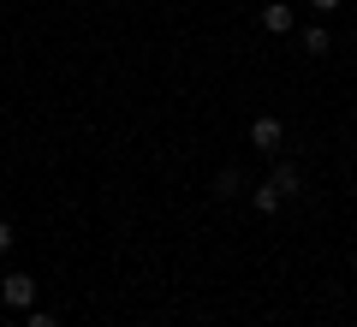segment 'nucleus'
<instances>
[{"instance_id": "nucleus-1", "label": "nucleus", "mask_w": 357, "mask_h": 327, "mask_svg": "<svg viewBox=\"0 0 357 327\" xmlns=\"http://www.w3.org/2000/svg\"><path fill=\"white\" fill-rule=\"evenodd\" d=\"M0 298L30 315V310H36V280H30V274H6V280H0Z\"/></svg>"}, {"instance_id": "nucleus-10", "label": "nucleus", "mask_w": 357, "mask_h": 327, "mask_svg": "<svg viewBox=\"0 0 357 327\" xmlns=\"http://www.w3.org/2000/svg\"><path fill=\"white\" fill-rule=\"evenodd\" d=\"M310 6H316V13H321V18H328V13H340L345 0H310Z\"/></svg>"}, {"instance_id": "nucleus-5", "label": "nucleus", "mask_w": 357, "mask_h": 327, "mask_svg": "<svg viewBox=\"0 0 357 327\" xmlns=\"http://www.w3.org/2000/svg\"><path fill=\"white\" fill-rule=\"evenodd\" d=\"M238 190H244V173L238 167H220L215 173V197H238Z\"/></svg>"}, {"instance_id": "nucleus-6", "label": "nucleus", "mask_w": 357, "mask_h": 327, "mask_svg": "<svg viewBox=\"0 0 357 327\" xmlns=\"http://www.w3.org/2000/svg\"><path fill=\"white\" fill-rule=\"evenodd\" d=\"M250 202H256V208H262V214H274V208H280V190H274V185H268V178H262V185L250 190Z\"/></svg>"}, {"instance_id": "nucleus-2", "label": "nucleus", "mask_w": 357, "mask_h": 327, "mask_svg": "<svg viewBox=\"0 0 357 327\" xmlns=\"http://www.w3.org/2000/svg\"><path fill=\"white\" fill-rule=\"evenodd\" d=\"M280 137H286V126H280V119H274V114H262V119H256V126H250V143H256V149H268V155L280 149Z\"/></svg>"}, {"instance_id": "nucleus-9", "label": "nucleus", "mask_w": 357, "mask_h": 327, "mask_svg": "<svg viewBox=\"0 0 357 327\" xmlns=\"http://www.w3.org/2000/svg\"><path fill=\"white\" fill-rule=\"evenodd\" d=\"M13 250V220H0V256Z\"/></svg>"}, {"instance_id": "nucleus-4", "label": "nucleus", "mask_w": 357, "mask_h": 327, "mask_svg": "<svg viewBox=\"0 0 357 327\" xmlns=\"http://www.w3.org/2000/svg\"><path fill=\"white\" fill-rule=\"evenodd\" d=\"M268 185L280 190V202H286V197H298V185H304V173H298L292 161H280V167H274V173H268Z\"/></svg>"}, {"instance_id": "nucleus-8", "label": "nucleus", "mask_w": 357, "mask_h": 327, "mask_svg": "<svg viewBox=\"0 0 357 327\" xmlns=\"http://www.w3.org/2000/svg\"><path fill=\"white\" fill-rule=\"evenodd\" d=\"M24 327H60V315H48V310H30V321Z\"/></svg>"}, {"instance_id": "nucleus-7", "label": "nucleus", "mask_w": 357, "mask_h": 327, "mask_svg": "<svg viewBox=\"0 0 357 327\" xmlns=\"http://www.w3.org/2000/svg\"><path fill=\"white\" fill-rule=\"evenodd\" d=\"M298 42H304V54H328V48H333V36H328V30H321V24H316V30H304V36H298Z\"/></svg>"}, {"instance_id": "nucleus-3", "label": "nucleus", "mask_w": 357, "mask_h": 327, "mask_svg": "<svg viewBox=\"0 0 357 327\" xmlns=\"http://www.w3.org/2000/svg\"><path fill=\"white\" fill-rule=\"evenodd\" d=\"M262 30L268 36H292V6H286V0H268L262 6Z\"/></svg>"}]
</instances>
